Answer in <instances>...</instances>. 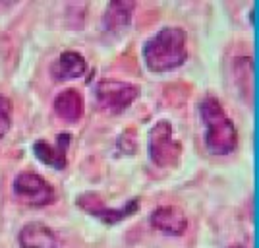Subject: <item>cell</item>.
<instances>
[{
  "label": "cell",
  "mask_w": 259,
  "mask_h": 248,
  "mask_svg": "<svg viewBox=\"0 0 259 248\" xmlns=\"http://www.w3.org/2000/svg\"><path fill=\"white\" fill-rule=\"evenodd\" d=\"M186 58V33L182 27H162L143 45V60L151 72L176 70Z\"/></svg>",
  "instance_id": "6da1fadb"
},
{
  "label": "cell",
  "mask_w": 259,
  "mask_h": 248,
  "mask_svg": "<svg viewBox=\"0 0 259 248\" xmlns=\"http://www.w3.org/2000/svg\"><path fill=\"white\" fill-rule=\"evenodd\" d=\"M199 115L205 124V144L207 150L213 155H228L236 150L238 132L234 122L228 119L223 105L213 97H207L201 107Z\"/></svg>",
  "instance_id": "7a4b0ae2"
},
{
  "label": "cell",
  "mask_w": 259,
  "mask_h": 248,
  "mask_svg": "<svg viewBox=\"0 0 259 248\" xmlns=\"http://www.w3.org/2000/svg\"><path fill=\"white\" fill-rule=\"evenodd\" d=\"M147 151L149 157L157 167H174L180 161L182 155V144L178 140L174 126L168 120H159L147 136Z\"/></svg>",
  "instance_id": "3957f363"
},
{
  "label": "cell",
  "mask_w": 259,
  "mask_h": 248,
  "mask_svg": "<svg viewBox=\"0 0 259 248\" xmlns=\"http://www.w3.org/2000/svg\"><path fill=\"white\" fill-rule=\"evenodd\" d=\"M14 194L25 205L43 207L54 202V188L37 173H20L14 181Z\"/></svg>",
  "instance_id": "277c9868"
},
{
  "label": "cell",
  "mask_w": 259,
  "mask_h": 248,
  "mask_svg": "<svg viewBox=\"0 0 259 248\" xmlns=\"http://www.w3.org/2000/svg\"><path fill=\"white\" fill-rule=\"evenodd\" d=\"M140 89L128 82H116V80H105L97 84V99L99 105L108 113H122L138 99Z\"/></svg>",
  "instance_id": "5b68a950"
},
{
  "label": "cell",
  "mask_w": 259,
  "mask_h": 248,
  "mask_svg": "<svg viewBox=\"0 0 259 248\" xmlns=\"http://www.w3.org/2000/svg\"><path fill=\"white\" fill-rule=\"evenodd\" d=\"M138 198L126 202V205L122 207H107L105 202L101 200V196L95 192H85V194L77 196V207H81L85 214L97 217L105 223H120L124 219H128L130 216H134L138 211Z\"/></svg>",
  "instance_id": "8992f818"
},
{
  "label": "cell",
  "mask_w": 259,
  "mask_h": 248,
  "mask_svg": "<svg viewBox=\"0 0 259 248\" xmlns=\"http://www.w3.org/2000/svg\"><path fill=\"white\" fill-rule=\"evenodd\" d=\"M149 223L153 229L161 231L164 235H174V237H182L188 229V217L178 205H162L151 211Z\"/></svg>",
  "instance_id": "52a82bcc"
},
{
  "label": "cell",
  "mask_w": 259,
  "mask_h": 248,
  "mask_svg": "<svg viewBox=\"0 0 259 248\" xmlns=\"http://www.w3.org/2000/svg\"><path fill=\"white\" fill-rule=\"evenodd\" d=\"M70 140H72L70 134H58L56 144H49V141L39 140L33 144V151L39 157V161H43L45 165L62 171L68 165V161H66V150L70 146Z\"/></svg>",
  "instance_id": "ba28073f"
},
{
  "label": "cell",
  "mask_w": 259,
  "mask_h": 248,
  "mask_svg": "<svg viewBox=\"0 0 259 248\" xmlns=\"http://www.w3.org/2000/svg\"><path fill=\"white\" fill-rule=\"evenodd\" d=\"M85 101L77 89H64L54 99V113L68 122H77L83 117Z\"/></svg>",
  "instance_id": "9c48e42d"
},
{
  "label": "cell",
  "mask_w": 259,
  "mask_h": 248,
  "mask_svg": "<svg viewBox=\"0 0 259 248\" xmlns=\"http://www.w3.org/2000/svg\"><path fill=\"white\" fill-rule=\"evenodd\" d=\"M20 246L22 248H58L56 235L43 223H27L20 231Z\"/></svg>",
  "instance_id": "30bf717a"
},
{
  "label": "cell",
  "mask_w": 259,
  "mask_h": 248,
  "mask_svg": "<svg viewBox=\"0 0 259 248\" xmlns=\"http://www.w3.org/2000/svg\"><path fill=\"white\" fill-rule=\"evenodd\" d=\"M136 8L134 2H124V0H116V2H110L105 10L103 16V23H105V29L107 31H120L124 27H128L132 22V12Z\"/></svg>",
  "instance_id": "8fae6325"
},
{
  "label": "cell",
  "mask_w": 259,
  "mask_h": 248,
  "mask_svg": "<svg viewBox=\"0 0 259 248\" xmlns=\"http://www.w3.org/2000/svg\"><path fill=\"white\" fill-rule=\"evenodd\" d=\"M87 70L85 58L76 51H66L60 54L58 62L54 66V76L56 80H76L81 78Z\"/></svg>",
  "instance_id": "7c38bea8"
},
{
  "label": "cell",
  "mask_w": 259,
  "mask_h": 248,
  "mask_svg": "<svg viewBox=\"0 0 259 248\" xmlns=\"http://www.w3.org/2000/svg\"><path fill=\"white\" fill-rule=\"evenodd\" d=\"M12 126V103L8 97L0 95V140L6 136Z\"/></svg>",
  "instance_id": "4fadbf2b"
},
{
  "label": "cell",
  "mask_w": 259,
  "mask_h": 248,
  "mask_svg": "<svg viewBox=\"0 0 259 248\" xmlns=\"http://www.w3.org/2000/svg\"><path fill=\"white\" fill-rule=\"evenodd\" d=\"M118 150L126 155H132V151H136V132L126 130L118 138Z\"/></svg>",
  "instance_id": "5bb4252c"
},
{
  "label": "cell",
  "mask_w": 259,
  "mask_h": 248,
  "mask_svg": "<svg viewBox=\"0 0 259 248\" xmlns=\"http://www.w3.org/2000/svg\"><path fill=\"white\" fill-rule=\"evenodd\" d=\"M228 248H246V246H242V244H232V246H228Z\"/></svg>",
  "instance_id": "9a60e30c"
}]
</instances>
